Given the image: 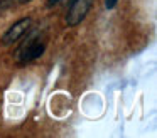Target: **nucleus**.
I'll return each instance as SVG.
<instances>
[{
	"label": "nucleus",
	"mask_w": 157,
	"mask_h": 138,
	"mask_svg": "<svg viewBox=\"0 0 157 138\" xmlns=\"http://www.w3.org/2000/svg\"><path fill=\"white\" fill-rule=\"evenodd\" d=\"M44 50H46V40L41 39V35L27 37L25 42L19 47V52H17L19 64H21V66H25V64L39 59V57L44 54Z\"/></svg>",
	"instance_id": "f257e3e1"
},
{
	"label": "nucleus",
	"mask_w": 157,
	"mask_h": 138,
	"mask_svg": "<svg viewBox=\"0 0 157 138\" xmlns=\"http://www.w3.org/2000/svg\"><path fill=\"white\" fill-rule=\"evenodd\" d=\"M118 3V0H105V7L108 10H112V9H115V5Z\"/></svg>",
	"instance_id": "20e7f679"
},
{
	"label": "nucleus",
	"mask_w": 157,
	"mask_h": 138,
	"mask_svg": "<svg viewBox=\"0 0 157 138\" xmlns=\"http://www.w3.org/2000/svg\"><path fill=\"white\" fill-rule=\"evenodd\" d=\"M27 2H31V0H19V3H27Z\"/></svg>",
	"instance_id": "39448f33"
},
{
	"label": "nucleus",
	"mask_w": 157,
	"mask_h": 138,
	"mask_svg": "<svg viewBox=\"0 0 157 138\" xmlns=\"http://www.w3.org/2000/svg\"><path fill=\"white\" fill-rule=\"evenodd\" d=\"M91 9V0H71L68 12H66V24L69 27H75L85 20Z\"/></svg>",
	"instance_id": "7ed1b4c3"
},
{
	"label": "nucleus",
	"mask_w": 157,
	"mask_h": 138,
	"mask_svg": "<svg viewBox=\"0 0 157 138\" xmlns=\"http://www.w3.org/2000/svg\"><path fill=\"white\" fill-rule=\"evenodd\" d=\"M31 25H32L31 17H22L21 20H17L14 25H10L7 29V32H5L4 37H2V44H4V46H12V44L19 42L22 37H25L29 34Z\"/></svg>",
	"instance_id": "f03ea898"
}]
</instances>
